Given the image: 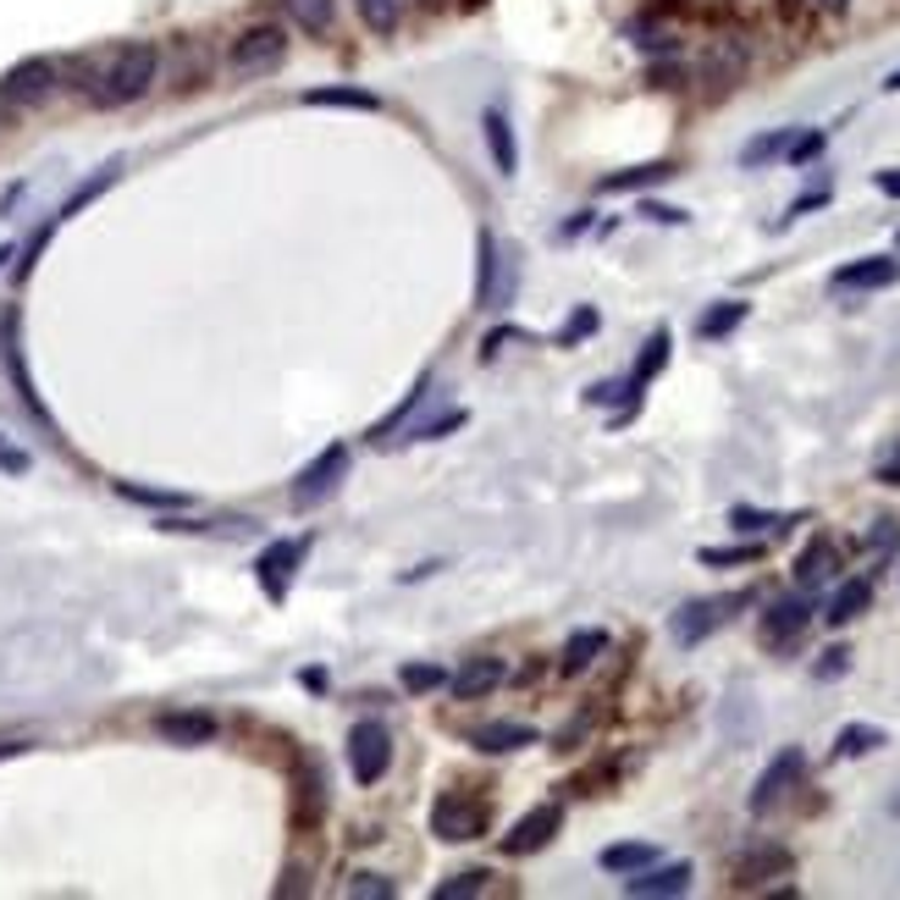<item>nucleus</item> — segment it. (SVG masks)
<instances>
[{"mask_svg": "<svg viewBox=\"0 0 900 900\" xmlns=\"http://www.w3.org/2000/svg\"><path fill=\"white\" fill-rule=\"evenodd\" d=\"M343 470H348V447H343V442H332L315 465H304V470H299V481H293V508H315V503H326V497L337 492Z\"/></svg>", "mask_w": 900, "mask_h": 900, "instance_id": "nucleus-8", "label": "nucleus"}, {"mask_svg": "<svg viewBox=\"0 0 900 900\" xmlns=\"http://www.w3.org/2000/svg\"><path fill=\"white\" fill-rule=\"evenodd\" d=\"M476 746L481 752H519V746H536V730L530 724H487V730H476Z\"/></svg>", "mask_w": 900, "mask_h": 900, "instance_id": "nucleus-25", "label": "nucleus"}, {"mask_svg": "<svg viewBox=\"0 0 900 900\" xmlns=\"http://www.w3.org/2000/svg\"><path fill=\"white\" fill-rule=\"evenodd\" d=\"M283 7H288V17H293L304 34H315V39H326V34H332L337 0H283Z\"/></svg>", "mask_w": 900, "mask_h": 900, "instance_id": "nucleus-23", "label": "nucleus"}, {"mask_svg": "<svg viewBox=\"0 0 900 900\" xmlns=\"http://www.w3.org/2000/svg\"><path fill=\"white\" fill-rule=\"evenodd\" d=\"M155 730H160V741H171V746H205V741L216 735V718H211V712H160Z\"/></svg>", "mask_w": 900, "mask_h": 900, "instance_id": "nucleus-15", "label": "nucleus"}, {"mask_svg": "<svg viewBox=\"0 0 900 900\" xmlns=\"http://www.w3.org/2000/svg\"><path fill=\"white\" fill-rule=\"evenodd\" d=\"M884 88H889V95H900V67H895V72L884 77Z\"/></svg>", "mask_w": 900, "mask_h": 900, "instance_id": "nucleus-50", "label": "nucleus"}, {"mask_svg": "<svg viewBox=\"0 0 900 900\" xmlns=\"http://www.w3.org/2000/svg\"><path fill=\"white\" fill-rule=\"evenodd\" d=\"M824 144H829V139H824V128H813V133H795V139H790V149H784V160H790V166H806V160H818V155H824Z\"/></svg>", "mask_w": 900, "mask_h": 900, "instance_id": "nucleus-36", "label": "nucleus"}, {"mask_svg": "<svg viewBox=\"0 0 900 900\" xmlns=\"http://www.w3.org/2000/svg\"><path fill=\"white\" fill-rule=\"evenodd\" d=\"M447 685H454V696L459 701H476V696H487V691H497L503 685V663L497 658H470L454 680H447Z\"/></svg>", "mask_w": 900, "mask_h": 900, "instance_id": "nucleus-16", "label": "nucleus"}, {"mask_svg": "<svg viewBox=\"0 0 900 900\" xmlns=\"http://www.w3.org/2000/svg\"><path fill=\"white\" fill-rule=\"evenodd\" d=\"M481 889H487V873H459V878L436 884V900H459V895H481Z\"/></svg>", "mask_w": 900, "mask_h": 900, "instance_id": "nucleus-39", "label": "nucleus"}, {"mask_svg": "<svg viewBox=\"0 0 900 900\" xmlns=\"http://www.w3.org/2000/svg\"><path fill=\"white\" fill-rule=\"evenodd\" d=\"M746 315H752V304H741V299H724V304H712V310L696 321V332H701V337H730V332H735Z\"/></svg>", "mask_w": 900, "mask_h": 900, "instance_id": "nucleus-26", "label": "nucleus"}, {"mask_svg": "<svg viewBox=\"0 0 900 900\" xmlns=\"http://www.w3.org/2000/svg\"><path fill=\"white\" fill-rule=\"evenodd\" d=\"M878 481H884V487H900V436L889 442V454L878 459Z\"/></svg>", "mask_w": 900, "mask_h": 900, "instance_id": "nucleus-44", "label": "nucleus"}, {"mask_svg": "<svg viewBox=\"0 0 900 900\" xmlns=\"http://www.w3.org/2000/svg\"><path fill=\"white\" fill-rule=\"evenodd\" d=\"M845 669H851V652H845V647H829V652L813 663V680H840Z\"/></svg>", "mask_w": 900, "mask_h": 900, "instance_id": "nucleus-42", "label": "nucleus"}, {"mask_svg": "<svg viewBox=\"0 0 900 900\" xmlns=\"http://www.w3.org/2000/svg\"><path fill=\"white\" fill-rule=\"evenodd\" d=\"M730 525H735V530H773V525L784 530V525H795V519H790V514H763V508H735Z\"/></svg>", "mask_w": 900, "mask_h": 900, "instance_id": "nucleus-37", "label": "nucleus"}, {"mask_svg": "<svg viewBox=\"0 0 900 900\" xmlns=\"http://www.w3.org/2000/svg\"><path fill=\"white\" fill-rule=\"evenodd\" d=\"M492 277H497V243H492V232H481V288H476L481 310H492Z\"/></svg>", "mask_w": 900, "mask_h": 900, "instance_id": "nucleus-34", "label": "nucleus"}, {"mask_svg": "<svg viewBox=\"0 0 900 900\" xmlns=\"http://www.w3.org/2000/svg\"><path fill=\"white\" fill-rule=\"evenodd\" d=\"M387 763H393L387 730L376 724V718H359V724L348 730V773H353L359 784H376V779L387 773Z\"/></svg>", "mask_w": 900, "mask_h": 900, "instance_id": "nucleus-4", "label": "nucleus"}, {"mask_svg": "<svg viewBox=\"0 0 900 900\" xmlns=\"http://www.w3.org/2000/svg\"><path fill=\"white\" fill-rule=\"evenodd\" d=\"M28 752V741H0V763H7V757H23Z\"/></svg>", "mask_w": 900, "mask_h": 900, "instance_id": "nucleus-49", "label": "nucleus"}, {"mask_svg": "<svg viewBox=\"0 0 900 900\" xmlns=\"http://www.w3.org/2000/svg\"><path fill=\"white\" fill-rule=\"evenodd\" d=\"M746 597H696V602H685V608H674L669 613V636L680 641V647H701L718 624L730 619V608H741Z\"/></svg>", "mask_w": 900, "mask_h": 900, "instance_id": "nucleus-3", "label": "nucleus"}, {"mask_svg": "<svg viewBox=\"0 0 900 900\" xmlns=\"http://www.w3.org/2000/svg\"><path fill=\"white\" fill-rule=\"evenodd\" d=\"M835 569H840V548L829 542V536H813L806 553L795 559V586L801 591H818L824 580H835Z\"/></svg>", "mask_w": 900, "mask_h": 900, "instance_id": "nucleus-14", "label": "nucleus"}, {"mask_svg": "<svg viewBox=\"0 0 900 900\" xmlns=\"http://www.w3.org/2000/svg\"><path fill=\"white\" fill-rule=\"evenodd\" d=\"M790 139H795V128H779V133H763V139H752V144L741 149V166H768L773 155H784V149H790Z\"/></svg>", "mask_w": 900, "mask_h": 900, "instance_id": "nucleus-31", "label": "nucleus"}, {"mask_svg": "<svg viewBox=\"0 0 900 900\" xmlns=\"http://www.w3.org/2000/svg\"><path fill=\"white\" fill-rule=\"evenodd\" d=\"M465 7H487V0H465Z\"/></svg>", "mask_w": 900, "mask_h": 900, "instance_id": "nucleus-52", "label": "nucleus"}, {"mask_svg": "<svg viewBox=\"0 0 900 900\" xmlns=\"http://www.w3.org/2000/svg\"><path fill=\"white\" fill-rule=\"evenodd\" d=\"M117 171H122V160H111V166H100V171H95V177H88V183H83V189H77V194H72L67 205H61V216H56V221H67V216H77V211H83L88 200H100V194H106V189L117 183Z\"/></svg>", "mask_w": 900, "mask_h": 900, "instance_id": "nucleus-30", "label": "nucleus"}, {"mask_svg": "<svg viewBox=\"0 0 900 900\" xmlns=\"http://www.w3.org/2000/svg\"><path fill=\"white\" fill-rule=\"evenodd\" d=\"M641 216H652V221H669V227H680V221H691L685 211H674V205H658V200H647V205H641Z\"/></svg>", "mask_w": 900, "mask_h": 900, "instance_id": "nucleus-46", "label": "nucleus"}, {"mask_svg": "<svg viewBox=\"0 0 900 900\" xmlns=\"http://www.w3.org/2000/svg\"><path fill=\"white\" fill-rule=\"evenodd\" d=\"M487 829V806H476L470 795H436L431 806V835L447 840V845H465V840H481Z\"/></svg>", "mask_w": 900, "mask_h": 900, "instance_id": "nucleus-5", "label": "nucleus"}, {"mask_svg": "<svg viewBox=\"0 0 900 900\" xmlns=\"http://www.w3.org/2000/svg\"><path fill=\"white\" fill-rule=\"evenodd\" d=\"M304 106H343V111H382L376 95H365V88H310Z\"/></svg>", "mask_w": 900, "mask_h": 900, "instance_id": "nucleus-27", "label": "nucleus"}, {"mask_svg": "<svg viewBox=\"0 0 900 900\" xmlns=\"http://www.w3.org/2000/svg\"><path fill=\"white\" fill-rule=\"evenodd\" d=\"M691 862H669V867H641V878H624V895L652 900V895H685L691 889Z\"/></svg>", "mask_w": 900, "mask_h": 900, "instance_id": "nucleus-13", "label": "nucleus"}, {"mask_svg": "<svg viewBox=\"0 0 900 900\" xmlns=\"http://www.w3.org/2000/svg\"><path fill=\"white\" fill-rule=\"evenodd\" d=\"M669 365V332H652L647 343H641V359H636V371H629V382H636V387H647L658 371Z\"/></svg>", "mask_w": 900, "mask_h": 900, "instance_id": "nucleus-29", "label": "nucleus"}, {"mask_svg": "<svg viewBox=\"0 0 900 900\" xmlns=\"http://www.w3.org/2000/svg\"><path fill=\"white\" fill-rule=\"evenodd\" d=\"M806 624H813V602H806V597H779V602H768L757 636H763L768 652H784V647H795L806 636Z\"/></svg>", "mask_w": 900, "mask_h": 900, "instance_id": "nucleus-7", "label": "nucleus"}, {"mask_svg": "<svg viewBox=\"0 0 900 900\" xmlns=\"http://www.w3.org/2000/svg\"><path fill=\"white\" fill-rule=\"evenodd\" d=\"M597 862H602V873H641V867L658 862V845H647V840H624V845H608Z\"/></svg>", "mask_w": 900, "mask_h": 900, "instance_id": "nucleus-22", "label": "nucleus"}, {"mask_svg": "<svg viewBox=\"0 0 900 900\" xmlns=\"http://www.w3.org/2000/svg\"><path fill=\"white\" fill-rule=\"evenodd\" d=\"M602 652H608V629H575L564 647V674H586Z\"/></svg>", "mask_w": 900, "mask_h": 900, "instance_id": "nucleus-21", "label": "nucleus"}, {"mask_svg": "<svg viewBox=\"0 0 900 900\" xmlns=\"http://www.w3.org/2000/svg\"><path fill=\"white\" fill-rule=\"evenodd\" d=\"M0 337H7V371H12V382H17V398L45 420V409H39V393H34V376H28V365H23V348H17V315H7L0 321Z\"/></svg>", "mask_w": 900, "mask_h": 900, "instance_id": "nucleus-20", "label": "nucleus"}, {"mask_svg": "<svg viewBox=\"0 0 900 900\" xmlns=\"http://www.w3.org/2000/svg\"><path fill=\"white\" fill-rule=\"evenodd\" d=\"M674 177V160H647V166H629V171H613V177H602V194H629V189H658V183H669Z\"/></svg>", "mask_w": 900, "mask_h": 900, "instance_id": "nucleus-19", "label": "nucleus"}, {"mask_svg": "<svg viewBox=\"0 0 900 900\" xmlns=\"http://www.w3.org/2000/svg\"><path fill=\"white\" fill-rule=\"evenodd\" d=\"M50 95H56V61L45 56H28L0 77V100L7 106H45Z\"/></svg>", "mask_w": 900, "mask_h": 900, "instance_id": "nucleus-6", "label": "nucleus"}, {"mask_svg": "<svg viewBox=\"0 0 900 900\" xmlns=\"http://www.w3.org/2000/svg\"><path fill=\"white\" fill-rule=\"evenodd\" d=\"M806 773V757H801V746H784L768 768H763V779H757V790H752V813L763 818V813H773V806L795 790V779Z\"/></svg>", "mask_w": 900, "mask_h": 900, "instance_id": "nucleus-9", "label": "nucleus"}, {"mask_svg": "<svg viewBox=\"0 0 900 900\" xmlns=\"http://www.w3.org/2000/svg\"><path fill=\"white\" fill-rule=\"evenodd\" d=\"M591 332H597V310L586 304V310H575V315H569V326L559 332V343L569 348V343H580V337H591Z\"/></svg>", "mask_w": 900, "mask_h": 900, "instance_id": "nucleus-41", "label": "nucleus"}, {"mask_svg": "<svg viewBox=\"0 0 900 900\" xmlns=\"http://www.w3.org/2000/svg\"><path fill=\"white\" fill-rule=\"evenodd\" d=\"M359 17H365L371 34H393L398 28V12H404V0H353Z\"/></svg>", "mask_w": 900, "mask_h": 900, "instance_id": "nucleus-32", "label": "nucleus"}, {"mask_svg": "<svg viewBox=\"0 0 900 900\" xmlns=\"http://www.w3.org/2000/svg\"><path fill=\"white\" fill-rule=\"evenodd\" d=\"M818 7H824V12H845V7H851V0H818Z\"/></svg>", "mask_w": 900, "mask_h": 900, "instance_id": "nucleus-51", "label": "nucleus"}, {"mask_svg": "<svg viewBox=\"0 0 900 900\" xmlns=\"http://www.w3.org/2000/svg\"><path fill=\"white\" fill-rule=\"evenodd\" d=\"M873 608V580L867 575H856V580H845L835 597H829V608H824V619L840 629V624H851V619H862Z\"/></svg>", "mask_w": 900, "mask_h": 900, "instance_id": "nucleus-18", "label": "nucleus"}, {"mask_svg": "<svg viewBox=\"0 0 900 900\" xmlns=\"http://www.w3.org/2000/svg\"><path fill=\"white\" fill-rule=\"evenodd\" d=\"M559 829H564V806H559V801H548V806H530V813H525V818L503 835V851H508V856H530V851H542Z\"/></svg>", "mask_w": 900, "mask_h": 900, "instance_id": "nucleus-10", "label": "nucleus"}, {"mask_svg": "<svg viewBox=\"0 0 900 900\" xmlns=\"http://www.w3.org/2000/svg\"><path fill=\"white\" fill-rule=\"evenodd\" d=\"M348 895H365V900H371V895H393V884L376 878V873H359V878L348 884Z\"/></svg>", "mask_w": 900, "mask_h": 900, "instance_id": "nucleus-45", "label": "nucleus"}, {"mask_svg": "<svg viewBox=\"0 0 900 900\" xmlns=\"http://www.w3.org/2000/svg\"><path fill=\"white\" fill-rule=\"evenodd\" d=\"M763 548L757 542H741V548H701V564H752Z\"/></svg>", "mask_w": 900, "mask_h": 900, "instance_id": "nucleus-40", "label": "nucleus"}, {"mask_svg": "<svg viewBox=\"0 0 900 900\" xmlns=\"http://www.w3.org/2000/svg\"><path fill=\"white\" fill-rule=\"evenodd\" d=\"M299 559H304V542H272V548L260 553L254 575H260V586H265V597H272V602L288 597V580H293Z\"/></svg>", "mask_w": 900, "mask_h": 900, "instance_id": "nucleus-12", "label": "nucleus"}, {"mask_svg": "<svg viewBox=\"0 0 900 900\" xmlns=\"http://www.w3.org/2000/svg\"><path fill=\"white\" fill-rule=\"evenodd\" d=\"M117 492L133 497V503H149V508H183L189 503L183 492H155V487H133V481H117Z\"/></svg>", "mask_w": 900, "mask_h": 900, "instance_id": "nucleus-35", "label": "nucleus"}, {"mask_svg": "<svg viewBox=\"0 0 900 900\" xmlns=\"http://www.w3.org/2000/svg\"><path fill=\"white\" fill-rule=\"evenodd\" d=\"M900 283V260L895 254H867V260H856V265H840L835 272V288L840 293H873V288H895Z\"/></svg>", "mask_w": 900, "mask_h": 900, "instance_id": "nucleus-11", "label": "nucleus"}, {"mask_svg": "<svg viewBox=\"0 0 900 900\" xmlns=\"http://www.w3.org/2000/svg\"><path fill=\"white\" fill-rule=\"evenodd\" d=\"M425 393H431V371H425V376H420V382H415V393H409V398H404V404H398V409H393V415H387V420H382V425H376V431H371V436H376V442H382V436H387V431H393V425H404V420H409V415H415V404H425Z\"/></svg>", "mask_w": 900, "mask_h": 900, "instance_id": "nucleus-33", "label": "nucleus"}, {"mask_svg": "<svg viewBox=\"0 0 900 900\" xmlns=\"http://www.w3.org/2000/svg\"><path fill=\"white\" fill-rule=\"evenodd\" d=\"M436 685H447V674H442L436 663H409V669H404V691L420 696V691H436Z\"/></svg>", "mask_w": 900, "mask_h": 900, "instance_id": "nucleus-38", "label": "nucleus"}, {"mask_svg": "<svg viewBox=\"0 0 900 900\" xmlns=\"http://www.w3.org/2000/svg\"><path fill=\"white\" fill-rule=\"evenodd\" d=\"M454 425H465V409H447L442 420H431V425H415V431H409V442H425V436H442V431H454Z\"/></svg>", "mask_w": 900, "mask_h": 900, "instance_id": "nucleus-43", "label": "nucleus"}, {"mask_svg": "<svg viewBox=\"0 0 900 900\" xmlns=\"http://www.w3.org/2000/svg\"><path fill=\"white\" fill-rule=\"evenodd\" d=\"M884 746V730L878 724H845L840 735H835V757H867V752H878Z\"/></svg>", "mask_w": 900, "mask_h": 900, "instance_id": "nucleus-28", "label": "nucleus"}, {"mask_svg": "<svg viewBox=\"0 0 900 900\" xmlns=\"http://www.w3.org/2000/svg\"><path fill=\"white\" fill-rule=\"evenodd\" d=\"M155 77H160V50L149 39H133V45L106 50L95 67L83 72V95L95 100V106H106V111H117V106L144 100Z\"/></svg>", "mask_w": 900, "mask_h": 900, "instance_id": "nucleus-1", "label": "nucleus"}, {"mask_svg": "<svg viewBox=\"0 0 900 900\" xmlns=\"http://www.w3.org/2000/svg\"><path fill=\"white\" fill-rule=\"evenodd\" d=\"M227 61H232L238 77H265V72H277L288 61V34L277 23H254V28H243L232 39V56Z\"/></svg>", "mask_w": 900, "mask_h": 900, "instance_id": "nucleus-2", "label": "nucleus"}, {"mask_svg": "<svg viewBox=\"0 0 900 900\" xmlns=\"http://www.w3.org/2000/svg\"><path fill=\"white\" fill-rule=\"evenodd\" d=\"M481 133H487V149H492V166L503 171V177H514L519 171V149H514V128H508V117L492 106L487 117H481Z\"/></svg>", "mask_w": 900, "mask_h": 900, "instance_id": "nucleus-17", "label": "nucleus"}, {"mask_svg": "<svg viewBox=\"0 0 900 900\" xmlns=\"http://www.w3.org/2000/svg\"><path fill=\"white\" fill-rule=\"evenodd\" d=\"M818 205H829V189H818V194H806V200H795V205L784 211V221H795V216H806V211H818Z\"/></svg>", "mask_w": 900, "mask_h": 900, "instance_id": "nucleus-47", "label": "nucleus"}, {"mask_svg": "<svg viewBox=\"0 0 900 900\" xmlns=\"http://www.w3.org/2000/svg\"><path fill=\"white\" fill-rule=\"evenodd\" d=\"M873 183H878V194H889V200H900V166H895V171H878V177H873Z\"/></svg>", "mask_w": 900, "mask_h": 900, "instance_id": "nucleus-48", "label": "nucleus"}, {"mask_svg": "<svg viewBox=\"0 0 900 900\" xmlns=\"http://www.w3.org/2000/svg\"><path fill=\"white\" fill-rule=\"evenodd\" d=\"M763 873H790V856H784L779 845H763L757 856H741V862H735V884H741V889L763 884Z\"/></svg>", "mask_w": 900, "mask_h": 900, "instance_id": "nucleus-24", "label": "nucleus"}]
</instances>
